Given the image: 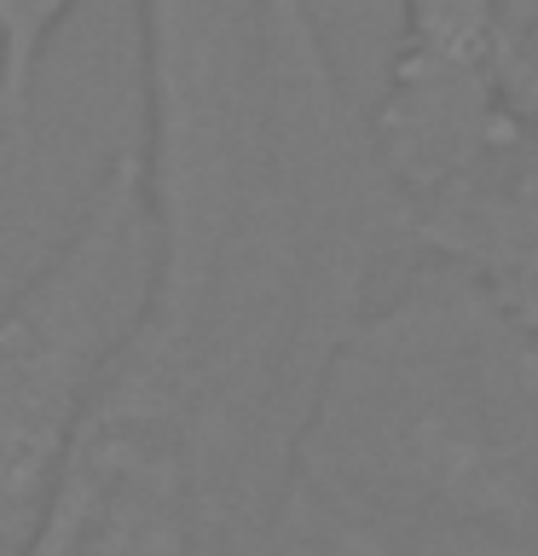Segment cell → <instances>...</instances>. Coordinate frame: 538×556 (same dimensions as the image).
Masks as SVG:
<instances>
[{"label":"cell","instance_id":"cell-1","mask_svg":"<svg viewBox=\"0 0 538 556\" xmlns=\"http://www.w3.org/2000/svg\"><path fill=\"white\" fill-rule=\"evenodd\" d=\"M290 516L359 556H538V337L417 255L330 359Z\"/></svg>","mask_w":538,"mask_h":556},{"label":"cell","instance_id":"cell-2","mask_svg":"<svg viewBox=\"0 0 538 556\" xmlns=\"http://www.w3.org/2000/svg\"><path fill=\"white\" fill-rule=\"evenodd\" d=\"M156 290L145 151L99 168L64 243L0 302V556H29L81 412Z\"/></svg>","mask_w":538,"mask_h":556},{"label":"cell","instance_id":"cell-3","mask_svg":"<svg viewBox=\"0 0 538 556\" xmlns=\"http://www.w3.org/2000/svg\"><path fill=\"white\" fill-rule=\"evenodd\" d=\"M498 41L503 0H399L371 146L411 208V226L463 191L498 180Z\"/></svg>","mask_w":538,"mask_h":556},{"label":"cell","instance_id":"cell-4","mask_svg":"<svg viewBox=\"0 0 538 556\" xmlns=\"http://www.w3.org/2000/svg\"><path fill=\"white\" fill-rule=\"evenodd\" d=\"M417 250L475 267L538 337V186L498 180L417 220Z\"/></svg>","mask_w":538,"mask_h":556},{"label":"cell","instance_id":"cell-5","mask_svg":"<svg viewBox=\"0 0 538 556\" xmlns=\"http://www.w3.org/2000/svg\"><path fill=\"white\" fill-rule=\"evenodd\" d=\"M498 116H503L498 180H533L538 186V0H503ZM498 180H486V186H498Z\"/></svg>","mask_w":538,"mask_h":556},{"label":"cell","instance_id":"cell-6","mask_svg":"<svg viewBox=\"0 0 538 556\" xmlns=\"http://www.w3.org/2000/svg\"><path fill=\"white\" fill-rule=\"evenodd\" d=\"M76 7L81 0H0V139L17 151L29 146L41 59Z\"/></svg>","mask_w":538,"mask_h":556},{"label":"cell","instance_id":"cell-7","mask_svg":"<svg viewBox=\"0 0 538 556\" xmlns=\"http://www.w3.org/2000/svg\"><path fill=\"white\" fill-rule=\"evenodd\" d=\"M272 556H359V551L342 545V539H330V533H319L312 521L290 516L284 533H278V551H272Z\"/></svg>","mask_w":538,"mask_h":556}]
</instances>
